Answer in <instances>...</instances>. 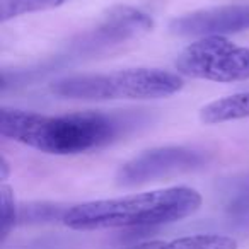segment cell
I'll return each instance as SVG.
<instances>
[{
  "mask_svg": "<svg viewBox=\"0 0 249 249\" xmlns=\"http://www.w3.org/2000/svg\"><path fill=\"white\" fill-rule=\"evenodd\" d=\"M143 114L80 111L43 114L36 111L2 107L0 133L9 140L53 156H75L109 145L135 128Z\"/></svg>",
  "mask_w": 249,
  "mask_h": 249,
  "instance_id": "6da1fadb",
  "label": "cell"
},
{
  "mask_svg": "<svg viewBox=\"0 0 249 249\" xmlns=\"http://www.w3.org/2000/svg\"><path fill=\"white\" fill-rule=\"evenodd\" d=\"M201 207V195L188 186L143 191L72 205L63 224L73 231L156 227L188 218Z\"/></svg>",
  "mask_w": 249,
  "mask_h": 249,
  "instance_id": "7a4b0ae2",
  "label": "cell"
},
{
  "mask_svg": "<svg viewBox=\"0 0 249 249\" xmlns=\"http://www.w3.org/2000/svg\"><path fill=\"white\" fill-rule=\"evenodd\" d=\"M184 86L181 75L160 69H124L107 73H79L58 79L50 86L55 96L79 101L162 99Z\"/></svg>",
  "mask_w": 249,
  "mask_h": 249,
  "instance_id": "3957f363",
  "label": "cell"
},
{
  "mask_svg": "<svg viewBox=\"0 0 249 249\" xmlns=\"http://www.w3.org/2000/svg\"><path fill=\"white\" fill-rule=\"evenodd\" d=\"M176 70L191 79L210 82L249 80V48L224 36L198 38L176 58Z\"/></svg>",
  "mask_w": 249,
  "mask_h": 249,
  "instance_id": "277c9868",
  "label": "cell"
},
{
  "mask_svg": "<svg viewBox=\"0 0 249 249\" xmlns=\"http://www.w3.org/2000/svg\"><path fill=\"white\" fill-rule=\"evenodd\" d=\"M154 28V21L149 14L132 5H113L104 12L103 19L94 28L77 35L67 45L65 52L55 60L90 58L103 55L113 48L145 36Z\"/></svg>",
  "mask_w": 249,
  "mask_h": 249,
  "instance_id": "5b68a950",
  "label": "cell"
},
{
  "mask_svg": "<svg viewBox=\"0 0 249 249\" xmlns=\"http://www.w3.org/2000/svg\"><path fill=\"white\" fill-rule=\"evenodd\" d=\"M210 156L203 150L191 149L184 145H166L145 150L139 154L118 169V186H140L157 179L179 176V174L193 173L205 167Z\"/></svg>",
  "mask_w": 249,
  "mask_h": 249,
  "instance_id": "8992f818",
  "label": "cell"
},
{
  "mask_svg": "<svg viewBox=\"0 0 249 249\" xmlns=\"http://www.w3.org/2000/svg\"><path fill=\"white\" fill-rule=\"evenodd\" d=\"M242 31H249V4L200 9L169 22V33L179 38H208Z\"/></svg>",
  "mask_w": 249,
  "mask_h": 249,
  "instance_id": "52a82bcc",
  "label": "cell"
},
{
  "mask_svg": "<svg viewBox=\"0 0 249 249\" xmlns=\"http://www.w3.org/2000/svg\"><path fill=\"white\" fill-rule=\"evenodd\" d=\"M123 249H237V241L222 234H195L169 241H145Z\"/></svg>",
  "mask_w": 249,
  "mask_h": 249,
  "instance_id": "ba28073f",
  "label": "cell"
},
{
  "mask_svg": "<svg viewBox=\"0 0 249 249\" xmlns=\"http://www.w3.org/2000/svg\"><path fill=\"white\" fill-rule=\"evenodd\" d=\"M249 118V90L212 101L200 109V120L205 124H218Z\"/></svg>",
  "mask_w": 249,
  "mask_h": 249,
  "instance_id": "9c48e42d",
  "label": "cell"
},
{
  "mask_svg": "<svg viewBox=\"0 0 249 249\" xmlns=\"http://www.w3.org/2000/svg\"><path fill=\"white\" fill-rule=\"evenodd\" d=\"M69 207L60 203H28L21 205L18 212V225L28 224H52V222H63Z\"/></svg>",
  "mask_w": 249,
  "mask_h": 249,
  "instance_id": "30bf717a",
  "label": "cell"
},
{
  "mask_svg": "<svg viewBox=\"0 0 249 249\" xmlns=\"http://www.w3.org/2000/svg\"><path fill=\"white\" fill-rule=\"evenodd\" d=\"M69 0H0V21L7 22L19 16L50 11L63 5Z\"/></svg>",
  "mask_w": 249,
  "mask_h": 249,
  "instance_id": "8fae6325",
  "label": "cell"
},
{
  "mask_svg": "<svg viewBox=\"0 0 249 249\" xmlns=\"http://www.w3.org/2000/svg\"><path fill=\"white\" fill-rule=\"evenodd\" d=\"M0 207H2V241H5L12 229L18 227L19 212V207L14 198V191L5 183H2V186H0Z\"/></svg>",
  "mask_w": 249,
  "mask_h": 249,
  "instance_id": "7c38bea8",
  "label": "cell"
},
{
  "mask_svg": "<svg viewBox=\"0 0 249 249\" xmlns=\"http://www.w3.org/2000/svg\"><path fill=\"white\" fill-rule=\"evenodd\" d=\"M9 178V162L5 157H2V162H0V179H2V183H5Z\"/></svg>",
  "mask_w": 249,
  "mask_h": 249,
  "instance_id": "4fadbf2b",
  "label": "cell"
}]
</instances>
